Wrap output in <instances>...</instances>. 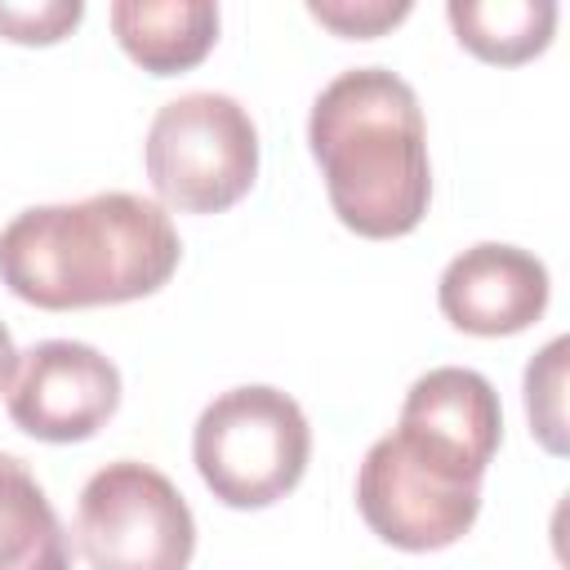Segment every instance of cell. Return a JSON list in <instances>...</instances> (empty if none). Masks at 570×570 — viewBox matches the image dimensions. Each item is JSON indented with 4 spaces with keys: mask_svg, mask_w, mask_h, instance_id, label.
I'll return each mask as SVG.
<instances>
[{
    "mask_svg": "<svg viewBox=\"0 0 570 570\" xmlns=\"http://www.w3.org/2000/svg\"><path fill=\"white\" fill-rule=\"evenodd\" d=\"M178 258L183 240L165 205L134 191L31 205L0 232V285L45 312L147 298L169 285Z\"/></svg>",
    "mask_w": 570,
    "mask_h": 570,
    "instance_id": "1",
    "label": "cell"
},
{
    "mask_svg": "<svg viewBox=\"0 0 570 570\" xmlns=\"http://www.w3.org/2000/svg\"><path fill=\"white\" fill-rule=\"evenodd\" d=\"M307 147L330 209L365 240L410 236L432 200L428 125L419 94L387 67L338 71L312 102Z\"/></svg>",
    "mask_w": 570,
    "mask_h": 570,
    "instance_id": "2",
    "label": "cell"
},
{
    "mask_svg": "<svg viewBox=\"0 0 570 570\" xmlns=\"http://www.w3.org/2000/svg\"><path fill=\"white\" fill-rule=\"evenodd\" d=\"M312 459L303 405L267 383L218 392L191 428V463L227 508H267L285 499Z\"/></svg>",
    "mask_w": 570,
    "mask_h": 570,
    "instance_id": "3",
    "label": "cell"
},
{
    "mask_svg": "<svg viewBox=\"0 0 570 570\" xmlns=\"http://www.w3.org/2000/svg\"><path fill=\"white\" fill-rule=\"evenodd\" d=\"M142 160L160 205L178 214H223L258 178V129L232 94L196 89L151 116Z\"/></svg>",
    "mask_w": 570,
    "mask_h": 570,
    "instance_id": "4",
    "label": "cell"
},
{
    "mask_svg": "<svg viewBox=\"0 0 570 570\" xmlns=\"http://www.w3.org/2000/svg\"><path fill=\"white\" fill-rule=\"evenodd\" d=\"M356 508L383 543L401 552H436L472 530L481 512V476L392 428L356 468Z\"/></svg>",
    "mask_w": 570,
    "mask_h": 570,
    "instance_id": "5",
    "label": "cell"
},
{
    "mask_svg": "<svg viewBox=\"0 0 570 570\" xmlns=\"http://www.w3.org/2000/svg\"><path fill=\"white\" fill-rule=\"evenodd\" d=\"M76 543L89 570H187L196 517L160 468L116 459L80 490Z\"/></svg>",
    "mask_w": 570,
    "mask_h": 570,
    "instance_id": "6",
    "label": "cell"
},
{
    "mask_svg": "<svg viewBox=\"0 0 570 570\" xmlns=\"http://www.w3.org/2000/svg\"><path fill=\"white\" fill-rule=\"evenodd\" d=\"M120 405V370L89 343L45 338L18 356L9 383V419L36 441H89Z\"/></svg>",
    "mask_w": 570,
    "mask_h": 570,
    "instance_id": "7",
    "label": "cell"
},
{
    "mask_svg": "<svg viewBox=\"0 0 570 570\" xmlns=\"http://www.w3.org/2000/svg\"><path fill=\"white\" fill-rule=\"evenodd\" d=\"M552 281L543 258L521 245L481 240L454 254L436 281L441 316L476 338H508L530 330L548 307Z\"/></svg>",
    "mask_w": 570,
    "mask_h": 570,
    "instance_id": "8",
    "label": "cell"
},
{
    "mask_svg": "<svg viewBox=\"0 0 570 570\" xmlns=\"http://www.w3.org/2000/svg\"><path fill=\"white\" fill-rule=\"evenodd\" d=\"M396 428L445 450L450 459H459L463 468L485 476V468L503 441L499 392L485 374H476L468 365H436L410 383Z\"/></svg>",
    "mask_w": 570,
    "mask_h": 570,
    "instance_id": "9",
    "label": "cell"
},
{
    "mask_svg": "<svg viewBox=\"0 0 570 570\" xmlns=\"http://www.w3.org/2000/svg\"><path fill=\"white\" fill-rule=\"evenodd\" d=\"M107 22L120 49L151 76L191 71L218 40V4L209 0H116Z\"/></svg>",
    "mask_w": 570,
    "mask_h": 570,
    "instance_id": "10",
    "label": "cell"
},
{
    "mask_svg": "<svg viewBox=\"0 0 570 570\" xmlns=\"http://www.w3.org/2000/svg\"><path fill=\"white\" fill-rule=\"evenodd\" d=\"M0 570H71L67 530L31 468L13 454H0Z\"/></svg>",
    "mask_w": 570,
    "mask_h": 570,
    "instance_id": "11",
    "label": "cell"
},
{
    "mask_svg": "<svg viewBox=\"0 0 570 570\" xmlns=\"http://www.w3.org/2000/svg\"><path fill=\"white\" fill-rule=\"evenodd\" d=\"M445 18L459 45L494 67L530 62L552 45L557 31L552 0H450Z\"/></svg>",
    "mask_w": 570,
    "mask_h": 570,
    "instance_id": "12",
    "label": "cell"
},
{
    "mask_svg": "<svg viewBox=\"0 0 570 570\" xmlns=\"http://www.w3.org/2000/svg\"><path fill=\"white\" fill-rule=\"evenodd\" d=\"M566 352L570 338H552L525 365V414L548 454H566Z\"/></svg>",
    "mask_w": 570,
    "mask_h": 570,
    "instance_id": "13",
    "label": "cell"
},
{
    "mask_svg": "<svg viewBox=\"0 0 570 570\" xmlns=\"http://www.w3.org/2000/svg\"><path fill=\"white\" fill-rule=\"evenodd\" d=\"M85 18L80 0H0V36L13 45H58Z\"/></svg>",
    "mask_w": 570,
    "mask_h": 570,
    "instance_id": "14",
    "label": "cell"
},
{
    "mask_svg": "<svg viewBox=\"0 0 570 570\" xmlns=\"http://www.w3.org/2000/svg\"><path fill=\"white\" fill-rule=\"evenodd\" d=\"M410 0H307V13L330 27L334 36H347V40H370V36H383L387 27L405 22L410 18Z\"/></svg>",
    "mask_w": 570,
    "mask_h": 570,
    "instance_id": "15",
    "label": "cell"
},
{
    "mask_svg": "<svg viewBox=\"0 0 570 570\" xmlns=\"http://www.w3.org/2000/svg\"><path fill=\"white\" fill-rule=\"evenodd\" d=\"M13 374H18V347H13V338H9V330L0 325V392H9V383H13Z\"/></svg>",
    "mask_w": 570,
    "mask_h": 570,
    "instance_id": "16",
    "label": "cell"
}]
</instances>
